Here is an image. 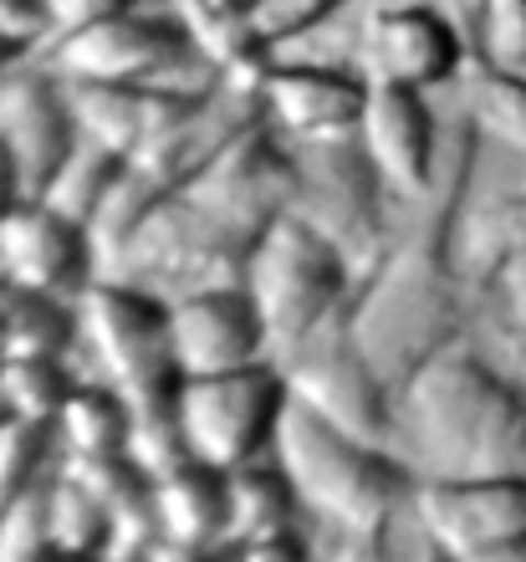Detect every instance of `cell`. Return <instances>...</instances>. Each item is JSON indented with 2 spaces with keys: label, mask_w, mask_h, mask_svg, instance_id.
I'll return each instance as SVG.
<instances>
[{
  "label": "cell",
  "mask_w": 526,
  "mask_h": 562,
  "mask_svg": "<svg viewBox=\"0 0 526 562\" xmlns=\"http://www.w3.org/2000/svg\"><path fill=\"white\" fill-rule=\"evenodd\" d=\"M389 450L414 486L526 475V379L485 333L455 342L394 389Z\"/></svg>",
  "instance_id": "obj_1"
},
{
  "label": "cell",
  "mask_w": 526,
  "mask_h": 562,
  "mask_svg": "<svg viewBox=\"0 0 526 562\" xmlns=\"http://www.w3.org/2000/svg\"><path fill=\"white\" fill-rule=\"evenodd\" d=\"M348 327L368 363L383 373V384L399 389L429 358L475 338L481 307L466 277L455 271L445 240L404 231L389 240L379 261L358 271V286L348 296Z\"/></svg>",
  "instance_id": "obj_2"
},
{
  "label": "cell",
  "mask_w": 526,
  "mask_h": 562,
  "mask_svg": "<svg viewBox=\"0 0 526 562\" xmlns=\"http://www.w3.org/2000/svg\"><path fill=\"white\" fill-rule=\"evenodd\" d=\"M271 460L287 471V481L302 496V512L317 527L379 532V527H394L414 502V475L389 445L312 415L296 400H287Z\"/></svg>",
  "instance_id": "obj_3"
},
{
  "label": "cell",
  "mask_w": 526,
  "mask_h": 562,
  "mask_svg": "<svg viewBox=\"0 0 526 562\" xmlns=\"http://www.w3.org/2000/svg\"><path fill=\"white\" fill-rule=\"evenodd\" d=\"M36 57L67 82H128L164 98H190L220 82V67L179 31L164 0H133L92 26L46 42Z\"/></svg>",
  "instance_id": "obj_4"
},
{
  "label": "cell",
  "mask_w": 526,
  "mask_h": 562,
  "mask_svg": "<svg viewBox=\"0 0 526 562\" xmlns=\"http://www.w3.org/2000/svg\"><path fill=\"white\" fill-rule=\"evenodd\" d=\"M82 379L117 389L128 404H159L179 389L169 302L138 292L128 281L98 277L77 296V348Z\"/></svg>",
  "instance_id": "obj_5"
},
{
  "label": "cell",
  "mask_w": 526,
  "mask_h": 562,
  "mask_svg": "<svg viewBox=\"0 0 526 562\" xmlns=\"http://www.w3.org/2000/svg\"><path fill=\"white\" fill-rule=\"evenodd\" d=\"M475 57L466 15L450 0H358L348 5V61L363 82L445 92Z\"/></svg>",
  "instance_id": "obj_6"
},
{
  "label": "cell",
  "mask_w": 526,
  "mask_h": 562,
  "mask_svg": "<svg viewBox=\"0 0 526 562\" xmlns=\"http://www.w3.org/2000/svg\"><path fill=\"white\" fill-rule=\"evenodd\" d=\"M240 286L261 312L266 333H271V353H277L348 307L352 286H358V267L333 240L317 236L307 221H296L287 210L281 221H271L250 240Z\"/></svg>",
  "instance_id": "obj_7"
},
{
  "label": "cell",
  "mask_w": 526,
  "mask_h": 562,
  "mask_svg": "<svg viewBox=\"0 0 526 562\" xmlns=\"http://www.w3.org/2000/svg\"><path fill=\"white\" fill-rule=\"evenodd\" d=\"M292 148V215L327 236L352 267L363 271L394 240V194L383 175L368 164L358 138L327 144H287Z\"/></svg>",
  "instance_id": "obj_8"
},
{
  "label": "cell",
  "mask_w": 526,
  "mask_h": 562,
  "mask_svg": "<svg viewBox=\"0 0 526 562\" xmlns=\"http://www.w3.org/2000/svg\"><path fill=\"white\" fill-rule=\"evenodd\" d=\"M246 240H235L225 225L210 221L190 194L169 190L108 277L128 281L138 292L159 296V302H179V296L194 292L235 286L246 271Z\"/></svg>",
  "instance_id": "obj_9"
},
{
  "label": "cell",
  "mask_w": 526,
  "mask_h": 562,
  "mask_svg": "<svg viewBox=\"0 0 526 562\" xmlns=\"http://www.w3.org/2000/svg\"><path fill=\"white\" fill-rule=\"evenodd\" d=\"M287 400H292L287 379L266 358V363H250V369L179 379L175 415L184 425V440H190L194 460H205L215 471H240L250 460L271 456Z\"/></svg>",
  "instance_id": "obj_10"
},
{
  "label": "cell",
  "mask_w": 526,
  "mask_h": 562,
  "mask_svg": "<svg viewBox=\"0 0 526 562\" xmlns=\"http://www.w3.org/2000/svg\"><path fill=\"white\" fill-rule=\"evenodd\" d=\"M271 363L287 379V394L296 404H307L312 415L389 445L394 389L383 384V373L358 348V338H352V327H348V307L337 312V317H327L322 327H312V333H302L296 342L277 348Z\"/></svg>",
  "instance_id": "obj_11"
},
{
  "label": "cell",
  "mask_w": 526,
  "mask_h": 562,
  "mask_svg": "<svg viewBox=\"0 0 526 562\" xmlns=\"http://www.w3.org/2000/svg\"><path fill=\"white\" fill-rule=\"evenodd\" d=\"M256 77L261 72H220L215 88L190 92V98H169L159 128L138 148L133 169H144L148 179H159L164 190H184L220 148H231L235 138L261 123L256 108Z\"/></svg>",
  "instance_id": "obj_12"
},
{
  "label": "cell",
  "mask_w": 526,
  "mask_h": 562,
  "mask_svg": "<svg viewBox=\"0 0 526 562\" xmlns=\"http://www.w3.org/2000/svg\"><path fill=\"white\" fill-rule=\"evenodd\" d=\"M194 205L205 210L215 225H225L235 240H256L271 221L292 210V148L281 144L266 123L246 128L231 148L184 184Z\"/></svg>",
  "instance_id": "obj_13"
},
{
  "label": "cell",
  "mask_w": 526,
  "mask_h": 562,
  "mask_svg": "<svg viewBox=\"0 0 526 562\" xmlns=\"http://www.w3.org/2000/svg\"><path fill=\"white\" fill-rule=\"evenodd\" d=\"M368 82L358 67L327 57H271L256 77L261 123L281 144H327L348 138L363 113Z\"/></svg>",
  "instance_id": "obj_14"
},
{
  "label": "cell",
  "mask_w": 526,
  "mask_h": 562,
  "mask_svg": "<svg viewBox=\"0 0 526 562\" xmlns=\"http://www.w3.org/2000/svg\"><path fill=\"white\" fill-rule=\"evenodd\" d=\"M0 277L21 292L77 302L98 281V256L82 225L31 194L0 221Z\"/></svg>",
  "instance_id": "obj_15"
},
{
  "label": "cell",
  "mask_w": 526,
  "mask_h": 562,
  "mask_svg": "<svg viewBox=\"0 0 526 562\" xmlns=\"http://www.w3.org/2000/svg\"><path fill=\"white\" fill-rule=\"evenodd\" d=\"M0 144L21 164L31 194L72 154L77 123L72 103H67V82L42 57H15L11 67H0Z\"/></svg>",
  "instance_id": "obj_16"
},
{
  "label": "cell",
  "mask_w": 526,
  "mask_h": 562,
  "mask_svg": "<svg viewBox=\"0 0 526 562\" xmlns=\"http://www.w3.org/2000/svg\"><path fill=\"white\" fill-rule=\"evenodd\" d=\"M169 338H175L179 379L250 369L271 358V333L240 281L169 302Z\"/></svg>",
  "instance_id": "obj_17"
},
{
  "label": "cell",
  "mask_w": 526,
  "mask_h": 562,
  "mask_svg": "<svg viewBox=\"0 0 526 562\" xmlns=\"http://www.w3.org/2000/svg\"><path fill=\"white\" fill-rule=\"evenodd\" d=\"M410 512L455 552H481L501 537L526 532V475H466V481H424Z\"/></svg>",
  "instance_id": "obj_18"
},
{
  "label": "cell",
  "mask_w": 526,
  "mask_h": 562,
  "mask_svg": "<svg viewBox=\"0 0 526 562\" xmlns=\"http://www.w3.org/2000/svg\"><path fill=\"white\" fill-rule=\"evenodd\" d=\"M154 542L169 552H225L231 548V475L190 460L154 481Z\"/></svg>",
  "instance_id": "obj_19"
},
{
  "label": "cell",
  "mask_w": 526,
  "mask_h": 562,
  "mask_svg": "<svg viewBox=\"0 0 526 562\" xmlns=\"http://www.w3.org/2000/svg\"><path fill=\"white\" fill-rule=\"evenodd\" d=\"M67 103H72L77 138H88V144L133 164L138 148L159 128L169 98L148 88H128V82H67Z\"/></svg>",
  "instance_id": "obj_20"
},
{
  "label": "cell",
  "mask_w": 526,
  "mask_h": 562,
  "mask_svg": "<svg viewBox=\"0 0 526 562\" xmlns=\"http://www.w3.org/2000/svg\"><path fill=\"white\" fill-rule=\"evenodd\" d=\"M455 113L475 128L481 144H496L526 159V67H506L491 57H470L450 92Z\"/></svg>",
  "instance_id": "obj_21"
},
{
  "label": "cell",
  "mask_w": 526,
  "mask_h": 562,
  "mask_svg": "<svg viewBox=\"0 0 526 562\" xmlns=\"http://www.w3.org/2000/svg\"><path fill=\"white\" fill-rule=\"evenodd\" d=\"M128 429L133 404L117 389L98 384V379H77L61 415L52 419V440H57L61 460H108L128 456Z\"/></svg>",
  "instance_id": "obj_22"
},
{
  "label": "cell",
  "mask_w": 526,
  "mask_h": 562,
  "mask_svg": "<svg viewBox=\"0 0 526 562\" xmlns=\"http://www.w3.org/2000/svg\"><path fill=\"white\" fill-rule=\"evenodd\" d=\"M225 475H231V548L250 542V537H277L292 532V527H307L302 496H296V486L271 456Z\"/></svg>",
  "instance_id": "obj_23"
},
{
  "label": "cell",
  "mask_w": 526,
  "mask_h": 562,
  "mask_svg": "<svg viewBox=\"0 0 526 562\" xmlns=\"http://www.w3.org/2000/svg\"><path fill=\"white\" fill-rule=\"evenodd\" d=\"M5 358H72L77 348V302L11 286L0 302Z\"/></svg>",
  "instance_id": "obj_24"
},
{
  "label": "cell",
  "mask_w": 526,
  "mask_h": 562,
  "mask_svg": "<svg viewBox=\"0 0 526 562\" xmlns=\"http://www.w3.org/2000/svg\"><path fill=\"white\" fill-rule=\"evenodd\" d=\"M164 11L179 21V31L190 36L220 72H261L271 57L256 52L246 26V0H164Z\"/></svg>",
  "instance_id": "obj_25"
},
{
  "label": "cell",
  "mask_w": 526,
  "mask_h": 562,
  "mask_svg": "<svg viewBox=\"0 0 526 562\" xmlns=\"http://www.w3.org/2000/svg\"><path fill=\"white\" fill-rule=\"evenodd\" d=\"M46 537H52V552H67V558H108L113 552L108 506L67 465H57L46 481Z\"/></svg>",
  "instance_id": "obj_26"
},
{
  "label": "cell",
  "mask_w": 526,
  "mask_h": 562,
  "mask_svg": "<svg viewBox=\"0 0 526 562\" xmlns=\"http://www.w3.org/2000/svg\"><path fill=\"white\" fill-rule=\"evenodd\" d=\"M77 379L82 373L72 358H5L0 363V415L52 429Z\"/></svg>",
  "instance_id": "obj_27"
},
{
  "label": "cell",
  "mask_w": 526,
  "mask_h": 562,
  "mask_svg": "<svg viewBox=\"0 0 526 562\" xmlns=\"http://www.w3.org/2000/svg\"><path fill=\"white\" fill-rule=\"evenodd\" d=\"M123 169H128V159H117V154H108V148L77 138L72 154H67V159L52 169V179L36 190V200H46L52 210H61L67 221H77L82 231H88V221L98 215V205L108 200V190L117 184Z\"/></svg>",
  "instance_id": "obj_28"
},
{
  "label": "cell",
  "mask_w": 526,
  "mask_h": 562,
  "mask_svg": "<svg viewBox=\"0 0 526 562\" xmlns=\"http://www.w3.org/2000/svg\"><path fill=\"white\" fill-rule=\"evenodd\" d=\"M164 194L169 190H164L159 179H148L144 169H133V164L117 175V184L108 190V200L88 221V240H92V256H98V277H108V271L117 267V256L128 251V240L144 231V221L154 215V205H159Z\"/></svg>",
  "instance_id": "obj_29"
},
{
  "label": "cell",
  "mask_w": 526,
  "mask_h": 562,
  "mask_svg": "<svg viewBox=\"0 0 526 562\" xmlns=\"http://www.w3.org/2000/svg\"><path fill=\"white\" fill-rule=\"evenodd\" d=\"M343 11V0H246V26L261 57H287L333 31Z\"/></svg>",
  "instance_id": "obj_30"
},
{
  "label": "cell",
  "mask_w": 526,
  "mask_h": 562,
  "mask_svg": "<svg viewBox=\"0 0 526 562\" xmlns=\"http://www.w3.org/2000/svg\"><path fill=\"white\" fill-rule=\"evenodd\" d=\"M61 465V450L46 425L26 419H0V517L15 502H26L31 491H42L52 471Z\"/></svg>",
  "instance_id": "obj_31"
},
{
  "label": "cell",
  "mask_w": 526,
  "mask_h": 562,
  "mask_svg": "<svg viewBox=\"0 0 526 562\" xmlns=\"http://www.w3.org/2000/svg\"><path fill=\"white\" fill-rule=\"evenodd\" d=\"M128 460L148 481H164L175 475L179 465H190V440H184V425L175 415V394L159 404H133V429H128Z\"/></svg>",
  "instance_id": "obj_32"
},
{
  "label": "cell",
  "mask_w": 526,
  "mask_h": 562,
  "mask_svg": "<svg viewBox=\"0 0 526 562\" xmlns=\"http://www.w3.org/2000/svg\"><path fill=\"white\" fill-rule=\"evenodd\" d=\"M475 57L526 67V0H475L466 11Z\"/></svg>",
  "instance_id": "obj_33"
},
{
  "label": "cell",
  "mask_w": 526,
  "mask_h": 562,
  "mask_svg": "<svg viewBox=\"0 0 526 562\" xmlns=\"http://www.w3.org/2000/svg\"><path fill=\"white\" fill-rule=\"evenodd\" d=\"M52 537H46V486L31 491L0 517V562H46Z\"/></svg>",
  "instance_id": "obj_34"
},
{
  "label": "cell",
  "mask_w": 526,
  "mask_h": 562,
  "mask_svg": "<svg viewBox=\"0 0 526 562\" xmlns=\"http://www.w3.org/2000/svg\"><path fill=\"white\" fill-rule=\"evenodd\" d=\"M317 562H394V527L363 532V527H317Z\"/></svg>",
  "instance_id": "obj_35"
},
{
  "label": "cell",
  "mask_w": 526,
  "mask_h": 562,
  "mask_svg": "<svg viewBox=\"0 0 526 562\" xmlns=\"http://www.w3.org/2000/svg\"><path fill=\"white\" fill-rule=\"evenodd\" d=\"M0 42L21 57H36L52 42V11L46 0H0Z\"/></svg>",
  "instance_id": "obj_36"
},
{
  "label": "cell",
  "mask_w": 526,
  "mask_h": 562,
  "mask_svg": "<svg viewBox=\"0 0 526 562\" xmlns=\"http://www.w3.org/2000/svg\"><path fill=\"white\" fill-rule=\"evenodd\" d=\"M225 562H317V537L307 527H292V532L277 537H250V542H235L225 548Z\"/></svg>",
  "instance_id": "obj_37"
},
{
  "label": "cell",
  "mask_w": 526,
  "mask_h": 562,
  "mask_svg": "<svg viewBox=\"0 0 526 562\" xmlns=\"http://www.w3.org/2000/svg\"><path fill=\"white\" fill-rule=\"evenodd\" d=\"M394 562H460V558H455L414 512H404V517L394 521Z\"/></svg>",
  "instance_id": "obj_38"
},
{
  "label": "cell",
  "mask_w": 526,
  "mask_h": 562,
  "mask_svg": "<svg viewBox=\"0 0 526 562\" xmlns=\"http://www.w3.org/2000/svg\"><path fill=\"white\" fill-rule=\"evenodd\" d=\"M133 0H46V11H52V42L67 36V31H82L92 21H103V15L123 11Z\"/></svg>",
  "instance_id": "obj_39"
},
{
  "label": "cell",
  "mask_w": 526,
  "mask_h": 562,
  "mask_svg": "<svg viewBox=\"0 0 526 562\" xmlns=\"http://www.w3.org/2000/svg\"><path fill=\"white\" fill-rule=\"evenodd\" d=\"M21 200H31V184H26V175H21V164L11 159V148L0 144V221H5Z\"/></svg>",
  "instance_id": "obj_40"
},
{
  "label": "cell",
  "mask_w": 526,
  "mask_h": 562,
  "mask_svg": "<svg viewBox=\"0 0 526 562\" xmlns=\"http://www.w3.org/2000/svg\"><path fill=\"white\" fill-rule=\"evenodd\" d=\"M460 562H526V532L501 537V542H491V548H481V552H466Z\"/></svg>",
  "instance_id": "obj_41"
},
{
  "label": "cell",
  "mask_w": 526,
  "mask_h": 562,
  "mask_svg": "<svg viewBox=\"0 0 526 562\" xmlns=\"http://www.w3.org/2000/svg\"><path fill=\"white\" fill-rule=\"evenodd\" d=\"M154 562H225V552H169V548H154Z\"/></svg>",
  "instance_id": "obj_42"
},
{
  "label": "cell",
  "mask_w": 526,
  "mask_h": 562,
  "mask_svg": "<svg viewBox=\"0 0 526 562\" xmlns=\"http://www.w3.org/2000/svg\"><path fill=\"white\" fill-rule=\"evenodd\" d=\"M496 348H501V342H496ZM501 353L512 358V369H516V373H522V379H526V348H501Z\"/></svg>",
  "instance_id": "obj_43"
},
{
  "label": "cell",
  "mask_w": 526,
  "mask_h": 562,
  "mask_svg": "<svg viewBox=\"0 0 526 562\" xmlns=\"http://www.w3.org/2000/svg\"><path fill=\"white\" fill-rule=\"evenodd\" d=\"M46 562H108V558H67V552H52Z\"/></svg>",
  "instance_id": "obj_44"
},
{
  "label": "cell",
  "mask_w": 526,
  "mask_h": 562,
  "mask_svg": "<svg viewBox=\"0 0 526 562\" xmlns=\"http://www.w3.org/2000/svg\"><path fill=\"white\" fill-rule=\"evenodd\" d=\"M15 57H21V52H15V46H5V42H0V67H11Z\"/></svg>",
  "instance_id": "obj_45"
},
{
  "label": "cell",
  "mask_w": 526,
  "mask_h": 562,
  "mask_svg": "<svg viewBox=\"0 0 526 562\" xmlns=\"http://www.w3.org/2000/svg\"><path fill=\"white\" fill-rule=\"evenodd\" d=\"M450 5H455V11H460V15H466L470 5H475V0H450Z\"/></svg>",
  "instance_id": "obj_46"
},
{
  "label": "cell",
  "mask_w": 526,
  "mask_h": 562,
  "mask_svg": "<svg viewBox=\"0 0 526 562\" xmlns=\"http://www.w3.org/2000/svg\"><path fill=\"white\" fill-rule=\"evenodd\" d=\"M0 363H5V338H0Z\"/></svg>",
  "instance_id": "obj_47"
},
{
  "label": "cell",
  "mask_w": 526,
  "mask_h": 562,
  "mask_svg": "<svg viewBox=\"0 0 526 562\" xmlns=\"http://www.w3.org/2000/svg\"><path fill=\"white\" fill-rule=\"evenodd\" d=\"M343 5H358V0H343Z\"/></svg>",
  "instance_id": "obj_48"
}]
</instances>
